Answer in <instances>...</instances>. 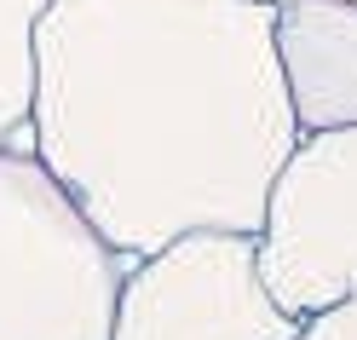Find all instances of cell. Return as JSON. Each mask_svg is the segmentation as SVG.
Returning a JSON list of instances; mask_svg holds the SVG:
<instances>
[{
  "label": "cell",
  "instance_id": "6",
  "mask_svg": "<svg viewBox=\"0 0 357 340\" xmlns=\"http://www.w3.org/2000/svg\"><path fill=\"white\" fill-rule=\"evenodd\" d=\"M52 0H0V150L35 156V24Z\"/></svg>",
  "mask_w": 357,
  "mask_h": 340
},
{
  "label": "cell",
  "instance_id": "5",
  "mask_svg": "<svg viewBox=\"0 0 357 340\" xmlns=\"http://www.w3.org/2000/svg\"><path fill=\"white\" fill-rule=\"evenodd\" d=\"M271 6L294 127H357V6L351 0H271Z\"/></svg>",
  "mask_w": 357,
  "mask_h": 340
},
{
  "label": "cell",
  "instance_id": "7",
  "mask_svg": "<svg viewBox=\"0 0 357 340\" xmlns=\"http://www.w3.org/2000/svg\"><path fill=\"white\" fill-rule=\"evenodd\" d=\"M294 340H357V294L340 306H328L317 317H305V323L294 329Z\"/></svg>",
  "mask_w": 357,
  "mask_h": 340
},
{
  "label": "cell",
  "instance_id": "2",
  "mask_svg": "<svg viewBox=\"0 0 357 340\" xmlns=\"http://www.w3.org/2000/svg\"><path fill=\"white\" fill-rule=\"evenodd\" d=\"M132 265L40 156L0 150V340H109Z\"/></svg>",
  "mask_w": 357,
  "mask_h": 340
},
{
  "label": "cell",
  "instance_id": "1",
  "mask_svg": "<svg viewBox=\"0 0 357 340\" xmlns=\"http://www.w3.org/2000/svg\"><path fill=\"white\" fill-rule=\"evenodd\" d=\"M35 156L116 254L259 237L300 145L271 0H52L35 24Z\"/></svg>",
  "mask_w": 357,
  "mask_h": 340
},
{
  "label": "cell",
  "instance_id": "4",
  "mask_svg": "<svg viewBox=\"0 0 357 340\" xmlns=\"http://www.w3.org/2000/svg\"><path fill=\"white\" fill-rule=\"evenodd\" d=\"M259 283V248L242 231H190L121 277L109 340H294Z\"/></svg>",
  "mask_w": 357,
  "mask_h": 340
},
{
  "label": "cell",
  "instance_id": "8",
  "mask_svg": "<svg viewBox=\"0 0 357 340\" xmlns=\"http://www.w3.org/2000/svg\"><path fill=\"white\" fill-rule=\"evenodd\" d=\"M351 6H357V0H351Z\"/></svg>",
  "mask_w": 357,
  "mask_h": 340
},
{
  "label": "cell",
  "instance_id": "3",
  "mask_svg": "<svg viewBox=\"0 0 357 340\" xmlns=\"http://www.w3.org/2000/svg\"><path fill=\"white\" fill-rule=\"evenodd\" d=\"M259 283L294 317H317L357 294V127L300 133L265 196Z\"/></svg>",
  "mask_w": 357,
  "mask_h": 340
}]
</instances>
